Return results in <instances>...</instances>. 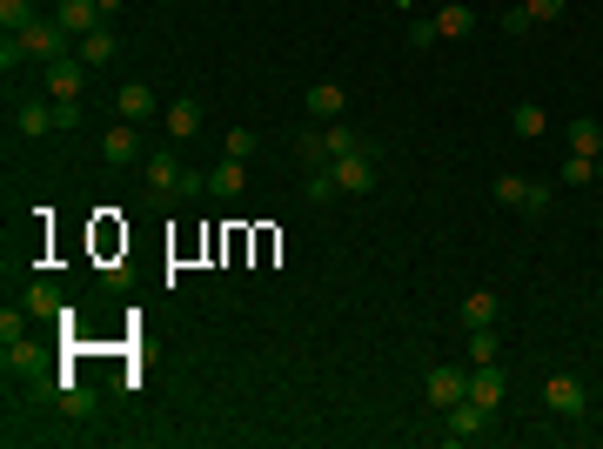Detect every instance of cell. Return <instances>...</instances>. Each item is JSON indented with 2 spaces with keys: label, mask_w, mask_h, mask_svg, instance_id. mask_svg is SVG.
Returning a JSON list of instances; mask_svg holds the SVG:
<instances>
[{
  "label": "cell",
  "mask_w": 603,
  "mask_h": 449,
  "mask_svg": "<svg viewBox=\"0 0 603 449\" xmlns=\"http://www.w3.org/2000/svg\"><path fill=\"white\" fill-rule=\"evenodd\" d=\"M516 7H523L530 21H563V7H570V0H516Z\"/></svg>",
  "instance_id": "29"
},
{
  "label": "cell",
  "mask_w": 603,
  "mask_h": 449,
  "mask_svg": "<svg viewBox=\"0 0 603 449\" xmlns=\"http://www.w3.org/2000/svg\"><path fill=\"white\" fill-rule=\"evenodd\" d=\"M101 161H148L141 135H134V121H114L108 135H101Z\"/></svg>",
  "instance_id": "14"
},
{
  "label": "cell",
  "mask_w": 603,
  "mask_h": 449,
  "mask_svg": "<svg viewBox=\"0 0 603 449\" xmlns=\"http://www.w3.org/2000/svg\"><path fill=\"white\" fill-rule=\"evenodd\" d=\"M114 47H121V41H114V27L101 21L94 34H81V41H74V61H81V68H108V61H114Z\"/></svg>",
  "instance_id": "15"
},
{
  "label": "cell",
  "mask_w": 603,
  "mask_h": 449,
  "mask_svg": "<svg viewBox=\"0 0 603 449\" xmlns=\"http://www.w3.org/2000/svg\"><path fill=\"white\" fill-rule=\"evenodd\" d=\"M530 188L536 181H523V175H496V208H530Z\"/></svg>",
  "instance_id": "23"
},
{
  "label": "cell",
  "mask_w": 603,
  "mask_h": 449,
  "mask_svg": "<svg viewBox=\"0 0 603 449\" xmlns=\"http://www.w3.org/2000/svg\"><path fill=\"white\" fill-rule=\"evenodd\" d=\"M329 181H335V195H369V188H376V155H369V148L335 155L329 161Z\"/></svg>",
  "instance_id": "3"
},
{
  "label": "cell",
  "mask_w": 603,
  "mask_h": 449,
  "mask_svg": "<svg viewBox=\"0 0 603 449\" xmlns=\"http://www.w3.org/2000/svg\"><path fill=\"white\" fill-rule=\"evenodd\" d=\"M503 396H510L503 369H496V362H476V376H469V403H476V409H490V416H496V403H503Z\"/></svg>",
  "instance_id": "12"
},
{
  "label": "cell",
  "mask_w": 603,
  "mask_h": 449,
  "mask_svg": "<svg viewBox=\"0 0 603 449\" xmlns=\"http://www.w3.org/2000/svg\"><path fill=\"white\" fill-rule=\"evenodd\" d=\"M590 175H597V155H563V168H557L563 188H583Z\"/></svg>",
  "instance_id": "25"
},
{
  "label": "cell",
  "mask_w": 603,
  "mask_h": 449,
  "mask_svg": "<svg viewBox=\"0 0 603 449\" xmlns=\"http://www.w3.org/2000/svg\"><path fill=\"white\" fill-rule=\"evenodd\" d=\"M141 181H148V202L155 208H168V202H181V195H201V188H208V175H188V168L175 161V148H161V155L141 161Z\"/></svg>",
  "instance_id": "2"
},
{
  "label": "cell",
  "mask_w": 603,
  "mask_h": 449,
  "mask_svg": "<svg viewBox=\"0 0 603 449\" xmlns=\"http://www.w3.org/2000/svg\"><path fill=\"white\" fill-rule=\"evenodd\" d=\"M483 423H490V409H476L469 396L443 409V436H449V443H476V436H483Z\"/></svg>",
  "instance_id": "8"
},
{
  "label": "cell",
  "mask_w": 603,
  "mask_h": 449,
  "mask_svg": "<svg viewBox=\"0 0 603 449\" xmlns=\"http://www.w3.org/2000/svg\"><path fill=\"white\" fill-rule=\"evenodd\" d=\"M423 396H429V409L463 403V396H469V376H463V369H449V362H436V369H429V382H423Z\"/></svg>",
  "instance_id": "7"
},
{
  "label": "cell",
  "mask_w": 603,
  "mask_h": 449,
  "mask_svg": "<svg viewBox=\"0 0 603 449\" xmlns=\"http://www.w3.org/2000/svg\"><path fill=\"white\" fill-rule=\"evenodd\" d=\"M41 14H34V0H0V27L7 34H21V27H34Z\"/></svg>",
  "instance_id": "24"
},
{
  "label": "cell",
  "mask_w": 603,
  "mask_h": 449,
  "mask_svg": "<svg viewBox=\"0 0 603 449\" xmlns=\"http://www.w3.org/2000/svg\"><path fill=\"white\" fill-rule=\"evenodd\" d=\"M563 141H570V155H597L603 148V121L597 114H570V121H563Z\"/></svg>",
  "instance_id": "16"
},
{
  "label": "cell",
  "mask_w": 603,
  "mask_h": 449,
  "mask_svg": "<svg viewBox=\"0 0 603 449\" xmlns=\"http://www.w3.org/2000/svg\"><path fill=\"white\" fill-rule=\"evenodd\" d=\"M302 195H309V202H329V195H335V181H329V168H315V175L302 181Z\"/></svg>",
  "instance_id": "31"
},
{
  "label": "cell",
  "mask_w": 603,
  "mask_h": 449,
  "mask_svg": "<svg viewBox=\"0 0 603 449\" xmlns=\"http://www.w3.org/2000/svg\"><path fill=\"white\" fill-rule=\"evenodd\" d=\"M41 81H47V101H81V94H88V68H81L74 54L47 61V68H41Z\"/></svg>",
  "instance_id": "6"
},
{
  "label": "cell",
  "mask_w": 603,
  "mask_h": 449,
  "mask_svg": "<svg viewBox=\"0 0 603 449\" xmlns=\"http://www.w3.org/2000/svg\"><path fill=\"white\" fill-rule=\"evenodd\" d=\"M54 121H61V135L67 128H81V101H54Z\"/></svg>",
  "instance_id": "32"
},
{
  "label": "cell",
  "mask_w": 603,
  "mask_h": 449,
  "mask_svg": "<svg viewBox=\"0 0 603 449\" xmlns=\"http://www.w3.org/2000/svg\"><path fill=\"white\" fill-rule=\"evenodd\" d=\"M21 329H27V309L7 302V309H0V342H21Z\"/></svg>",
  "instance_id": "30"
},
{
  "label": "cell",
  "mask_w": 603,
  "mask_h": 449,
  "mask_svg": "<svg viewBox=\"0 0 603 449\" xmlns=\"http://www.w3.org/2000/svg\"><path fill=\"white\" fill-rule=\"evenodd\" d=\"M54 21L67 27V41H81V34H94L108 14H101V0H61V7H54Z\"/></svg>",
  "instance_id": "11"
},
{
  "label": "cell",
  "mask_w": 603,
  "mask_h": 449,
  "mask_svg": "<svg viewBox=\"0 0 603 449\" xmlns=\"http://www.w3.org/2000/svg\"><path fill=\"white\" fill-rule=\"evenodd\" d=\"M469 362H496V329H469Z\"/></svg>",
  "instance_id": "28"
},
{
  "label": "cell",
  "mask_w": 603,
  "mask_h": 449,
  "mask_svg": "<svg viewBox=\"0 0 603 449\" xmlns=\"http://www.w3.org/2000/svg\"><path fill=\"white\" fill-rule=\"evenodd\" d=\"M402 7H416V0H402Z\"/></svg>",
  "instance_id": "36"
},
{
  "label": "cell",
  "mask_w": 603,
  "mask_h": 449,
  "mask_svg": "<svg viewBox=\"0 0 603 449\" xmlns=\"http://www.w3.org/2000/svg\"><path fill=\"white\" fill-rule=\"evenodd\" d=\"M597 309H603V289H597Z\"/></svg>",
  "instance_id": "35"
},
{
  "label": "cell",
  "mask_w": 603,
  "mask_h": 449,
  "mask_svg": "<svg viewBox=\"0 0 603 449\" xmlns=\"http://www.w3.org/2000/svg\"><path fill=\"white\" fill-rule=\"evenodd\" d=\"M61 409H67V416H94V389L67 382V389H61Z\"/></svg>",
  "instance_id": "27"
},
{
  "label": "cell",
  "mask_w": 603,
  "mask_h": 449,
  "mask_svg": "<svg viewBox=\"0 0 603 449\" xmlns=\"http://www.w3.org/2000/svg\"><path fill=\"white\" fill-rule=\"evenodd\" d=\"M27 315H54V322H67L61 289H54V282H34V289H27Z\"/></svg>",
  "instance_id": "21"
},
{
  "label": "cell",
  "mask_w": 603,
  "mask_h": 449,
  "mask_svg": "<svg viewBox=\"0 0 603 449\" xmlns=\"http://www.w3.org/2000/svg\"><path fill=\"white\" fill-rule=\"evenodd\" d=\"M242 188H248V168H242L235 155H222L215 168H208V195H228V202H235Z\"/></svg>",
  "instance_id": "18"
},
{
  "label": "cell",
  "mask_w": 603,
  "mask_h": 449,
  "mask_svg": "<svg viewBox=\"0 0 603 449\" xmlns=\"http://www.w3.org/2000/svg\"><path fill=\"white\" fill-rule=\"evenodd\" d=\"M114 108H121V121H148L161 101H155V88H148V81H128V88L114 94Z\"/></svg>",
  "instance_id": "19"
},
{
  "label": "cell",
  "mask_w": 603,
  "mask_h": 449,
  "mask_svg": "<svg viewBox=\"0 0 603 449\" xmlns=\"http://www.w3.org/2000/svg\"><path fill=\"white\" fill-rule=\"evenodd\" d=\"M456 322H463V329H496V289H469Z\"/></svg>",
  "instance_id": "17"
},
{
  "label": "cell",
  "mask_w": 603,
  "mask_h": 449,
  "mask_svg": "<svg viewBox=\"0 0 603 449\" xmlns=\"http://www.w3.org/2000/svg\"><path fill=\"white\" fill-rule=\"evenodd\" d=\"M302 108H309V121H342L349 94H342V81H315V88L302 94Z\"/></svg>",
  "instance_id": "13"
},
{
  "label": "cell",
  "mask_w": 603,
  "mask_h": 449,
  "mask_svg": "<svg viewBox=\"0 0 603 449\" xmlns=\"http://www.w3.org/2000/svg\"><path fill=\"white\" fill-rule=\"evenodd\" d=\"M61 121H54V101H14V135L21 141H41V135H54Z\"/></svg>",
  "instance_id": "10"
},
{
  "label": "cell",
  "mask_w": 603,
  "mask_h": 449,
  "mask_svg": "<svg viewBox=\"0 0 603 449\" xmlns=\"http://www.w3.org/2000/svg\"><path fill=\"white\" fill-rule=\"evenodd\" d=\"M530 27H536V21L523 14V7H510V14H503V34H530Z\"/></svg>",
  "instance_id": "33"
},
{
  "label": "cell",
  "mask_w": 603,
  "mask_h": 449,
  "mask_svg": "<svg viewBox=\"0 0 603 449\" xmlns=\"http://www.w3.org/2000/svg\"><path fill=\"white\" fill-rule=\"evenodd\" d=\"M161 121H168V141H195L201 121H208V108H201L195 94H181V101H168V108H161Z\"/></svg>",
  "instance_id": "9"
},
{
  "label": "cell",
  "mask_w": 603,
  "mask_h": 449,
  "mask_svg": "<svg viewBox=\"0 0 603 449\" xmlns=\"http://www.w3.org/2000/svg\"><path fill=\"white\" fill-rule=\"evenodd\" d=\"M423 27H429V47L436 41H469V34H476V7H469V0H443Z\"/></svg>",
  "instance_id": "5"
},
{
  "label": "cell",
  "mask_w": 603,
  "mask_h": 449,
  "mask_svg": "<svg viewBox=\"0 0 603 449\" xmlns=\"http://www.w3.org/2000/svg\"><path fill=\"white\" fill-rule=\"evenodd\" d=\"M61 54H67V27L54 21V14H41L34 27H21V34H7V41H0V68L14 74L21 61H41V68H47V61H61Z\"/></svg>",
  "instance_id": "1"
},
{
  "label": "cell",
  "mask_w": 603,
  "mask_h": 449,
  "mask_svg": "<svg viewBox=\"0 0 603 449\" xmlns=\"http://www.w3.org/2000/svg\"><path fill=\"white\" fill-rule=\"evenodd\" d=\"M543 409H557V416H570V423H577V416H590V389H583V376H543Z\"/></svg>",
  "instance_id": "4"
},
{
  "label": "cell",
  "mask_w": 603,
  "mask_h": 449,
  "mask_svg": "<svg viewBox=\"0 0 603 449\" xmlns=\"http://www.w3.org/2000/svg\"><path fill=\"white\" fill-rule=\"evenodd\" d=\"M255 148H262V135H255V128H228V141H222V155H235V161H248Z\"/></svg>",
  "instance_id": "26"
},
{
  "label": "cell",
  "mask_w": 603,
  "mask_h": 449,
  "mask_svg": "<svg viewBox=\"0 0 603 449\" xmlns=\"http://www.w3.org/2000/svg\"><path fill=\"white\" fill-rule=\"evenodd\" d=\"M101 14H108V21H114V14H121V0H101Z\"/></svg>",
  "instance_id": "34"
},
{
  "label": "cell",
  "mask_w": 603,
  "mask_h": 449,
  "mask_svg": "<svg viewBox=\"0 0 603 449\" xmlns=\"http://www.w3.org/2000/svg\"><path fill=\"white\" fill-rule=\"evenodd\" d=\"M597 161H603V148H597Z\"/></svg>",
  "instance_id": "37"
},
{
  "label": "cell",
  "mask_w": 603,
  "mask_h": 449,
  "mask_svg": "<svg viewBox=\"0 0 603 449\" xmlns=\"http://www.w3.org/2000/svg\"><path fill=\"white\" fill-rule=\"evenodd\" d=\"M356 148H369V141L356 135V128H342V121H329V128H322V155H356Z\"/></svg>",
  "instance_id": "22"
},
{
  "label": "cell",
  "mask_w": 603,
  "mask_h": 449,
  "mask_svg": "<svg viewBox=\"0 0 603 449\" xmlns=\"http://www.w3.org/2000/svg\"><path fill=\"white\" fill-rule=\"evenodd\" d=\"M510 128L523 141H543V135H550V114L536 108V101H516V108H510Z\"/></svg>",
  "instance_id": "20"
}]
</instances>
